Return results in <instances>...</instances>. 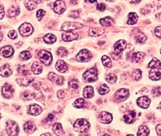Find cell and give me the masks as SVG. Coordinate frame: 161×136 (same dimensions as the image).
I'll list each match as a JSON object with an SVG mask.
<instances>
[{
  "label": "cell",
  "mask_w": 161,
  "mask_h": 136,
  "mask_svg": "<svg viewBox=\"0 0 161 136\" xmlns=\"http://www.w3.org/2000/svg\"><path fill=\"white\" fill-rule=\"evenodd\" d=\"M157 134L159 136H161V124H159L156 127Z\"/></svg>",
  "instance_id": "obj_55"
},
{
  "label": "cell",
  "mask_w": 161,
  "mask_h": 136,
  "mask_svg": "<svg viewBox=\"0 0 161 136\" xmlns=\"http://www.w3.org/2000/svg\"><path fill=\"white\" fill-rule=\"evenodd\" d=\"M57 54L60 57H65L68 54V51L63 47H60L57 50Z\"/></svg>",
  "instance_id": "obj_45"
},
{
  "label": "cell",
  "mask_w": 161,
  "mask_h": 136,
  "mask_svg": "<svg viewBox=\"0 0 161 136\" xmlns=\"http://www.w3.org/2000/svg\"><path fill=\"white\" fill-rule=\"evenodd\" d=\"M152 94L155 95V96H159L161 95V87H156L154 88L152 90Z\"/></svg>",
  "instance_id": "obj_48"
},
{
  "label": "cell",
  "mask_w": 161,
  "mask_h": 136,
  "mask_svg": "<svg viewBox=\"0 0 161 136\" xmlns=\"http://www.w3.org/2000/svg\"><path fill=\"white\" fill-rule=\"evenodd\" d=\"M98 73L96 68H90L84 73L83 78L88 82H94L97 79Z\"/></svg>",
  "instance_id": "obj_4"
},
{
  "label": "cell",
  "mask_w": 161,
  "mask_h": 136,
  "mask_svg": "<svg viewBox=\"0 0 161 136\" xmlns=\"http://www.w3.org/2000/svg\"><path fill=\"white\" fill-rule=\"evenodd\" d=\"M5 16V11H4V7L3 5H0V20H1Z\"/></svg>",
  "instance_id": "obj_53"
},
{
  "label": "cell",
  "mask_w": 161,
  "mask_h": 136,
  "mask_svg": "<svg viewBox=\"0 0 161 136\" xmlns=\"http://www.w3.org/2000/svg\"><path fill=\"white\" fill-rule=\"evenodd\" d=\"M78 36L79 35L78 33L68 32L63 33V35H62V38H63V41L69 42V41H74V40L77 39L78 38Z\"/></svg>",
  "instance_id": "obj_12"
},
{
  "label": "cell",
  "mask_w": 161,
  "mask_h": 136,
  "mask_svg": "<svg viewBox=\"0 0 161 136\" xmlns=\"http://www.w3.org/2000/svg\"><path fill=\"white\" fill-rule=\"evenodd\" d=\"M83 27V25L80 23H72V22H67V23H65L62 25L61 29L64 31L71 32L72 31L81 28Z\"/></svg>",
  "instance_id": "obj_7"
},
{
  "label": "cell",
  "mask_w": 161,
  "mask_h": 136,
  "mask_svg": "<svg viewBox=\"0 0 161 136\" xmlns=\"http://www.w3.org/2000/svg\"><path fill=\"white\" fill-rule=\"evenodd\" d=\"M45 11H44L43 10L41 9V10H39L38 12H37V14H36V16H37L38 19L39 21H41V19L43 18V17L45 15Z\"/></svg>",
  "instance_id": "obj_47"
},
{
  "label": "cell",
  "mask_w": 161,
  "mask_h": 136,
  "mask_svg": "<svg viewBox=\"0 0 161 136\" xmlns=\"http://www.w3.org/2000/svg\"><path fill=\"white\" fill-rule=\"evenodd\" d=\"M126 42L123 39L119 40L114 45V50L117 54H119L121 53L123 51L126 49Z\"/></svg>",
  "instance_id": "obj_17"
},
{
  "label": "cell",
  "mask_w": 161,
  "mask_h": 136,
  "mask_svg": "<svg viewBox=\"0 0 161 136\" xmlns=\"http://www.w3.org/2000/svg\"><path fill=\"white\" fill-rule=\"evenodd\" d=\"M48 78L51 81H52L57 84H63L64 79H63V77L57 76L54 72H50L49 73Z\"/></svg>",
  "instance_id": "obj_16"
},
{
  "label": "cell",
  "mask_w": 161,
  "mask_h": 136,
  "mask_svg": "<svg viewBox=\"0 0 161 136\" xmlns=\"http://www.w3.org/2000/svg\"><path fill=\"white\" fill-rule=\"evenodd\" d=\"M106 80L109 83H114L117 81V76L115 74H113V73H110V74L107 75V77H106Z\"/></svg>",
  "instance_id": "obj_43"
},
{
  "label": "cell",
  "mask_w": 161,
  "mask_h": 136,
  "mask_svg": "<svg viewBox=\"0 0 161 136\" xmlns=\"http://www.w3.org/2000/svg\"><path fill=\"white\" fill-rule=\"evenodd\" d=\"M54 10L55 12L61 14L66 10V5L63 1H56L54 4Z\"/></svg>",
  "instance_id": "obj_10"
},
{
  "label": "cell",
  "mask_w": 161,
  "mask_h": 136,
  "mask_svg": "<svg viewBox=\"0 0 161 136\" xmlns=\"http://www.w3.org/2000/svg\"><path fill=\"white\" fill-rule=\"evenodd\" d=\"M99 23L102 27H108L110 26H112V25L114 23V21H113V20L111 17L107 16V17H105L104 18H101V19H100Z\"/></svg>",
  "instance_id": "obj_21"
},
{
  "label": "cell",
  "mask_w": 161,
  "mask_h": 136,
  "mask_svg": "<svg viewBox=\"0 0 161 136\" xmlns=\"http://www.w3.org/2000/svg\"><path fill=\"white\" fill-rule=\"evenodd\" d=\"M20 13V9L14 6L11 7L7 12V15L10 17H15Z\"/></svg>",
  "instance_id": "obj_28"
},
{
  "label": "cell",
  "mask_w": 161,
  "mask_h": 136,
  "mask_svg": "<svg viewBox=\"0 0 161 136\" xmlns=\"http://www.w3.org/2000/svg\"><path fill=\"white\" fill-rule=\"evenodd\" d=\"M20 81L18 83L21 84V85L23 86H28L33 81V79H32L30 77H24V78H20Z\"/></svg>",
  "instance_id": "obj_37"
},
{
  "label": "cell",
  "mask_w": 161,
  "mask_h": 136,
  "mask_svg": "<svg viewBox=\"0 0 161 136\" xmlns=\"http://www.w3.org/2000/svg\"><path fill=\"white\" fill-rule=\"evenodd\" d=\"M69 16L72 17H74V18H77V17H78L79 16L78 11H77V10H73V11H72V12H70V15H69Z\"/></svg>",
  "instance_id": "obj_52"
},
{
  "label": "cell",
  "mask_w": 161,
  "mask_h": 136,
  "mask_svg": "<svg viewBox=\"0 0 161 136\" xmlns=\"http://www.w3.org/2000/svg\"><path fill=\"white\" fill-rule=\"evenodd\" d=\"M24 130L28 134H32L36 130L35 124L31 121H28L24 124L23 126Z\"/></svg>",
  "instance_id": "obj_24"
},
{
  "label": "cell",
  "mask_w": 161,
  "mask_h": 136,
  "mask_svg": "<svg viewBox=\"0 0 161 136\" xmlns=\"http://www.w3.org/2000/svg\"><path fill=\"white\" fill-rule=\"evenodd\" d=\"M52 130L54 132V133L57 136H60L61 135H63L64 133L63 128V127H62L61 124L59 123L54 124V125L53 126V128H52Z\"/></svg>",
  "instance_id": "obj_26"
},
{
  "label": "cell",
  "mask_w": 161,
  "mask_h": 136,
  "mask_svg": "<svg viewBox=\"0 0 161 136\" xmlns=\"http://www.w3.org/2000/svg\"><path fill=\"white\" fill-rule=\"evenodd\" d=\"M38 57L41 63L46 66L50 65L52 61V55L47 50H42L38 53Z\"/></svg>",
  "instance_id": "obj_3"
},
{
  "label": "cell",
  "mask_w": 161,
  "mask_h": 136,
  "mask_svg": "<svg viewBox=\"0 0 161 136\" xmlns=\"http://www.w3.org/2000/svg\"><path fill=\"white\" fill-rule=\"evenodd\" d=\"M149 78L153 81H158L161 79V68H153L149 72Z\"/></svg>",
  "instance_id": "obj_15"
},
{
  "label": "cell",
  "mask_w": 161,
  "mask_h": 136,
  "mask_svg": "<svg viewBox=\"0 0 161 136\" xmlns=\"http://www.w3.org/2000/svg\"><path fill=\"white\" fill-rule=\"evenodd\" d=\"M8 36H9V37L10 38L12 39H16V38H17V33H16V32L15 31H11L9 33Z\"/></svg>",
  "instance_id": "obj_49"
},
{
  "label": "cell",
  "mask_w": 161,
  "mask_h": 136,
  "mask_svg": "<svg viewBox=\"0 0 161 136\" xmlns=\"http://www.w3.org/2000/svg\"><path fill=\"white\" fill-rule=\"evenodd\" d=\"M85 105V101L83 98L78 99V100L74 102V106L78 108H80L84 107Z\"/></svg>",
  "instance_id": "obj_42"
},
{
  "label": "cell",
  "mask_w": 161,
  "mask_h": 136,
  "mask_svg": "<svg viewBox=\"0 0 161 136\" xmlns=\"http://www.w3.org/2000/svg\"><path fill=\"white\" fill-rule=\"evenodd\" d=\"M102 136H111V135H109V134H104V135H103Z\"/></svg>",
  "instance_id": "obj_60"
},
{
  "label": "cell",
  "mask_w": 161,
  "mask_h": 136,
  "mask_svg": "<svg viewBox=\"0 0 161 136\" xmlns=\"http://www.w3.org/2000/svg\"><path fill=\"white\" fill-rule=\"evenodd\" d=\"M94 95V89L92 87L87 86L83 90V96L86 98H91Z\"/></svg>",
  "instance_id": "obj_25"
},
{
  "label": "cell",
  "mask_w": 161,
  "mask_h": 136,
  "mask_svg": "<svg viewBox=\"0 0 161 136\" xmlns=\"http://www.w3.org/2000/svg\"><path fill=\"white\" fill-rule=\"evenodd\" d=\"M133 79L135 81L140 80L142 78V72L139 69H135L132 73Z\"/></svg>",
  "instance_id": "obj_39"
},
{
  "label": "cell",
  "mask_w": 161,
  "mask_h": 136,
  "mask_svg": "<svg viewBox=\"0 0 161 136\" xmlns=\"http://www.w3.org/2000/svg\"><path fill=\"white\" fill-rule=\"evenodd\" d=\"M160 108L161 109V102H160Z\"/></svg>",
  "instance_id": "obj_62"
},
{
  "label": "cell",
  "mask_w": 161,
  "mask_h": 136,
  "mask_svg": "<svg viewBox=\"0 0 161 136\" xmlns=\"http://www.w3.org/2000/svg\"><path fill=\"white\" fill-rule=\"evenodd\" d=\"M89 127L90 123L85 119H79L74 124V130L78 132H80V133L86 132L88 130Z\"/></svg>",
  "instance_id": "obj_1"
},
{
  "label": "cell",
  "mask_w": 161,
  "mask_h": 136,
  "mask_svg": "<svg viewBox=\"0 0 161 136\" xmlns=\"http://www.w3.org/2000/svg\"><path fill=\"white\" fill-rule=\"evenodd\" d=\"M86 2H88V3H95V2H97V1H85Z\"/></svg>",
  "instance_id": "obj_59"
},
{
  "label": "cell",
  "mask_w": 161,
  "mask_h": 136,
  "mask_svg": "<svg viewBox=\"0 0 161 136\" xmlns=\"http://www.w3.org/2000/svg\"><path fill=\"white\" fill-rule=\"evenodd\" d=\"M31 57L30 53L28 51H23L20 55V60L22 61H27Z\"/></svg>",
  "instance_id": "obj_40"
},
{
  "label": "cell",
  "mask_w": 161,
  "mask_h": 136,
  "mask_svg": "<svg viewBox=\"0 0 161 136\" xmlns=\"http://www.w3.org/2000/svg\"><path fill=\"white\" fill-rule=\"evenodd\" d=\"M129 97V91L126 89H120L116 92L114 95L115 100L118 102H123Z\"/></svg>",
  "instance_id": "obj_5"
},
{
  "label": "cell",
  "mask_w": 161,
  "mask_h": 136,
  "mask_svg": "<svg viewBox=\"0 0 161 136\" xmlns=\"http://www.w3.org/2000/svg\"><path fill=\"white\" fill-rule=\"evenodd\" d=\"M41 136H52V135H51L50 134L47 133V134H42Z\"/></svg>",
  "instance_id": "obj_58"
},
{
  "label": "cell",
  "mask_w": 161,
  "mask_h": 136,
  "mask_svg": "<svg viewBox=\"0 0 161 136\" xmlns=\"http://www.w3.org/2000/svg\"><path fill=\"white\" fill-rule=\"evenodd\" d=\"M126 136H134V135H132V134H130V135H127Z\"/></svg>",
  "instance_id": "obj_61"
},
{
  "label": "cell",
  "mask_w": 161,
  "mask_h": 136,
  "mask_svg": "<svg viewBox=\"0 0 161 136\" xmlns=\"http://www.w3.org/2000/svg\"><path fill=\"white\" fill-rule=\"evenodd\" d=\"M42 112V108L38 105H32L28 110V113L32 116H38Z\"/></svg>",
  "instance_id": "obj_19"
},
{
  "label": "cell",
  "mask_w": 161,
  "mask_h": 136,
  "mask_svg": "<svg viewBox=\"0 0 161 136\" xmlns=\"http://www.w3.org/2000/svg\"><path fill=\"white\" fill-rule=\"evenodd\" d=\"M110 89L105 84H102L100 86L99 89V93L101 95H104L106 94H107L109 92Z\"/></svg>",
  "instance_id": "obj_41"
},
{
  "label": "cell",
  "mask_w": 161,
  "mask_h": 136,
  "mask_svg": "<svg viewBox=\"0 0 161 136\" xmlns=\"http://www.w3.org/2000/svg\"><path fill=\"white\" fill-rule=\"evenodd\" d=\"M104 28H91L89 31V35L93 37H97L101 36L104 33Z\"/></svg>",
  "instance_id": "obj_22"
},
{
  "label": "cell",
  "mask_w": 161,
  "mask_h": 136,
  "mask_svg": "<svg viewBox=\"0 0 161 136\" xmlns=\"http://www.w3.org/2000/svg\"><path fill=\"white\" fill-rule=\"evenodd\" d=\"M144 56V54L143 52H136V53H133L132 55H131V59L132 60L135 62V63H138L139 62L142 58Z\"/></svg>",
  "instance_id": "obj_33"
},
{
  "label": "cell",
  "mask_w": 161,
  "mask_h": 136,
  "mask_svg": "<svg viewBox=\"0 0 161 136\" xmlns=\"http://www.w3.org/2000/svg\"><path fill=\"white\" fill-rule=\"evenodd\" d=\"M65 92L63 90H59L57 92V97L59 99H63L65 97Z\"/></svg>",
  "instance_id": "obj_54"
},
{
  "label": "cell",
  "mask_w": 161,
  "mask_h": 136,
  "mask_svg": "<svg viewBox=\"0 0 161 136\" xmlns=\"http://www.w3.org/2000/svg\"><path fill=\"white\" fill-rule=\"evenodd\" d=\"M44 41L47 44H53L56 41V36L52 34H48L44 37Z\"/></svg>",
  "instance_id": "obj_31"
},
{
  "label": "cell",
  "mask_w": 161,
  "mask_h": 136,
  "mask_svg": "<svg viewBox=\"0 0 161 136\" xmlns=\"http://www.w3.org/2000/svg\"><path fill=\"white\" fill-rule=\"evenodd\" d=\"M106 6L103 3H99L97 5V9L99 11H101V12H103L106 10Z\"/></svg>",
  "instance_id": "obj_50"
},
{
  "label": "cell",
  "mask_w": 161,
  "mask_h": 136,
  "mask_svg": "<svg viewBox=\"0 0 161 136\" xmlns=\"http://www.w3.org/2000/svg\"><path fill=\"white\" fill-rule=\"evenodd\" d=\"M99 120L101 123L104 124H109L112 121V116L111 113L107 112H102L99 116Z\"/></svg>",
  "instance_id": "obj_9"
},
{
  "label": "cell",
  "mask_w": 161,
  "mask_h": 136,
  "mask_svg": "<svg viewBox=\"0 0 161 136\" xmlns=\"http://www.w3.org/2000/svg\"><path fill=\"white\" fill-rule=\"evenodd\" d=\"M22 97H23V99H24V100H32L34 99V97H36V95L35 94L32 92L30 91H25V92L23 93V94H22Z\"/></svg>",
  "instance_id": "obj_34"
},
{
  "label": "cell",
  "mask_w": 161,
  "mask_h": 136,
  "mask_svg": "<svg viewBox=\"0 0 161 136\" xmlns=\"http://www.w3.org/2000/svg\"><path fill=\"white\" fill-rule=\"evenodd\" d=\"M2 93L3 96L7 99H10L12 97L14 89L12 86L9 84H5L2 89Z\"/></svg>",
  "instance_id": "obj_11"
},
{
  "label": "cell",
  "mask_w": 161,
  "mask_h": 136,
  "mask_svg": "<svg viewBox=\"0 0 161 136\" xmlns=\"http://www.w3.org/2000/svg\"><path fill=\"white\" fill-rule=\"evenodd\" d=\"M146 39L147 38H146V35L141 32L136 33V34L135 36V40L139 43H144L146 41Z\"/></svg>",
  "instance_id": "obj_29"
},
{
  "label": "cell",
  "mask_w": 161,
  "mask_h": 136,
  "mask_svg": "<svg viewBox=\"0 0 161 136\" xmlns=\"http://www.w3.org/2000/svg\"><path fill=\"white\" fill-rule=\"evenodd\" d=\"M6 125L7 133L9 136H17L19 134V127L15 121H8Z\"/></svg>",
  "instance_id": "obj_2"
},
{
  "label": "cell",
  "mask_w": 161,
  "mask_h": 136,
  "mask_svg": "<svg viewBox=\"0 0 161 136\" xmlns=\"http://www.w3.org/2000/svg\"><path fill=\"white\" fill-rule=\"evenodd\" d=\"M12 73V70L11 69L10 66L8 64L3 65L0 68V75L3 77H9Z\"/></svg>",
  "instance_id": "obj_18"
},
{
  "label": "cell",
  "mask_w": 161,
  "mask_h": 136,
  "mask_svg": "<svg viewBox=\"0 0 161 136\" xmlns=\"http://www.w3.org/2000/svg\"><path fill=\"white\" fill-rule=\"evenodd\" d=\"M25 5L26 7V8L29 10H34L37 7V1H25Z\"/></svg>",
  "instance_id": "obj_36"
},
{
  "label": "cell",
  "mask_w": 161,
  "mask_h": 136,
  "mask_svg": "<svg viewBox=\"0 0 161 136\" xmlns=\"http://www.w3.org/2000/svg\"><path fill=\"white\" fill-rule=\"evenodd\" d=\"M54 119V116L52 113H50V114L48 116V117L46 118V121H52Z\"/></svg>",
  "instance_id": "obj_56"
},
{
  "label": "cell",
  "mask_w": 161,
  "mask_h": 136,
  "mask_svg": "<svg viewBox=\"0 0 161 136\" xmlns=\"http://www.w3.org/2000/svg\"><path fill=\"white\" fill-rule=\"evenodd\" d=\"M155 35L158 37V38H161V26L155 28Z\"/></svg>",
  "instance_id": "obj_51"
},
{
  "label": "cell",
  "mask_w": 161,
  "mask_h": 136,
  "mask_svg": "<svg viewBox=\"0 0 161 136\" xmlns=\"http://www.w3.org/2000/svg\"><path fill=\"white\" fill-rule=\"evenodd\" d=\"M34 29L32 25L30 23H25L23 25H21V27L19 28V31L20 32L21 35L23 36H30Z\"/></svg>",
  "instance_id": "obj_8"
},
{
  "label": "cell",
  "mask_w": 161,
  "mask_h": 136,
  "mask_svg": "<svg viewBox=\"0 0 161 136\" xmlns=\"http://www.w3.org/2000/svg\"><path fill=\"white\" fill-rule=\"evenodd\" d=\"M69 86H70V89L73 90H78L79 87V83L77 79H74L71 81L69 83Z\"/></svg>",
  "instance_id": "obj_44"
},
{
  "label": "cell",
  "mask_w": 161,
  "mask_h": 136,
  "mask_svg": "<svg viewBox=\"0 0 161 136\" xmlns=\"http://www.w3.org/2000/svg\"><path fill=\"white\" fill-rule=\"evenodd\" d=\"M161 66V62L157 58H153L152 60L149 62V67L152 68H157Z\"/></svg>",
  "instance_id": "obj_35"
},
{
  "label": "cell",
  "mask_w": 161,
  "mask_h": 136,
  "mask_svg": "<svg viewBox=\"0 0 161 136\" xmlns=\"http://www.w3.org/2000/svg\"><path fill=\"white\" fill-rule=\"evenodd\" d=\"M2 39H3V34L1 31V27H0V41H1Z\"/></svg>",
  "instance_id": "obj_57"
},
{
  "label": "cell",
  "mask_w": 161,
  "mask_h": 136,
  "mask_svg": "<svg viewBox=\"0 0 161 136\" xmlns=\"http://www.w3.org/2000/svg\"><path fill=\"white\" fill-rule=\"evenodd\" d=\"M149 134V130L146 126H141L139 128L137 136H148Z\"/></svg>",
  "instance_id": "obj_32"
},
{
  "label": "cell",
  "mask_w": 161,
  "mask_h": 136,
  "mask_svg": "<svg viewBox=\"0 0 161 136\" xmlns=\"http://www.w3.org/2000/svg\"><path fill=\"white\" fill-rule=\"evenodd\" d=\"M32 71L35 74H39L42 72L43 67L41 64H39L38 62H35L32 66Z\"/></svg>",
  "instance_id": "obj_30"
},
{
  "label": "cell",
  "mask_w": 161,
  "mask_h": 136,
  "mask_svg": "<svg viewBox=\"0 0 161 136\" xmlns=\"http://www.w3.org/2000/svg\"><path fill=\"white\" fill-rule=\"evenodd\" d=\"M136 116V113L134 111L128 112L124 116V119L125 123L128 124H131L134 122V120Z\"/></svg>",
  "instance_id": "obj_20"
},
{
  "label": "cell",
  "mask_w": 161,
  "mask_h": 136,
  "mask_svg": "<svg viewBox=\"0 0 161 136\" xmlns=\"http://www.w3.org/2000/svg\"><path fill=\"white\" fill-rule=\"evenodd\" d=\"M160 54H161V50H160Z\"/></svg>",
  "instance_id": "obj_64"
},
{
  "label": "cell",
  "mask_w": 161,
  "mask_h": 136,
  "mask_svg": "<svg viewBox=\"0 0 161 136\" xmlns=\"http://www.w3.org/2000/svg\"><path fill=\"white\" fill-rule=\"evenodd\" d=\"M91 58V54L87 49H82L76 56V60L79 62H88Z\"/></svg>",
  "instance_id": "obj_6"
},
{
  "label": "cell",
  "mask_w": 161,
  "mask_h": 136,
  "mask_svg": "<svg viewBox=\"0 0 161 136\" xmlns=\"http://www.w3.org/2000/svg\"><path fill=\"white\" fill-rule=\"evenodd\" d=\"M101 60H102V64H103L105 67H107L108 68L112 67V61L109 57H108L107 56H103L102 57Z\"/></svg>",
  "instance_id": "obj_38"
},
{
  "label": "cell",
  "mask_w": 161,
  "mask_h": 136,
  "mask_svg": "<svg viewBox=\"0 0 161 136\" xmlns=\"http://www.w3.org/2000/svg\"><path fill=\"white\" fill-rule=\"evenodd\" d=\"M151 101L146 96H142L139 98H138L137 101V105L142 108H147L150 105Z\"/></svg>",
  "instance_id": "obj_14"
},
{
  "label": "cell",
  "mask_w": 161,
  "mask_h": 136,
  "mask_svg": "<svg viewBox=\"0 0 161 136\" xmlns=\"http://www.w3.org/2000/svg\"><path fill=\"white\" fill-rule=\"evenodd\" d=\"M128 20L127 21V23L128 25H134L137 23L138 20V16L136 13L135 12H130L128 15Z\"/></svg>",
  "instance_id": "obj_27"
},
{
  "label": "cell",
  "mask_w": 161,
  "mask_h": 136,
  "mask_svg": "<svg viewBox=\"0 0 161 136\" xmlns=\"http://www.w3.org/2000/svg\"><path fill=\"white\" fill-rule=\"evenodd\" d=\"M17 71L18 72H19L20 73H21V74H23V75H27L28 74V71L27 70L25 69L24 68V67H23V66H20L19 65L17 67Z\"/></svg>",
  "instance_id": "obj_46"
},
{
  "label": "cell",
  "mask_w": 161,
  "mask_h": 136,
  "mask_svg": "<svg viewBox=\"0 0 161 136\" xmlns=\"http://www.w3.org/2000/svg\"><path fill=\"white\" fill-rule=\"evenodd\" d=\"M0 118H1V114H0Z\"/></svg>",
  "instance_id": "obj_63"
},
{
  "label": "cell",
  "mask_w": 161,
  "mask_h": 136,
  "mask_svg": "<svg viewBox=\"0 0 161 136\" xmlns=\"http://www.w3.org/2000/svg\"><path fill=\"white\" fill-rule=\"evenodd\" d=\"M56 68L59 72L63 73L67 71L68 66L64 61L59 60V61H57V62L56 63Z\"/></svg>",
  "instance_id": "obj_23"
},
{
  "label": "cell",
  "mask_w": 161,
  "mask_h": 136,
  "mask_svg": "<svg viewBox=\"0 0 161 136\" xmlns=\"http://www.w3.org/2000/svg\"><path fill=\"white\" fill-rule=\"evenodd\" d=\"M14 49L11 46H5L0 49V54L5 58L11 57L14 54Z\"/></svg>",
  "instance_id": "obj_13"
}]
</instances>
